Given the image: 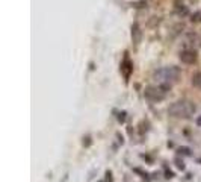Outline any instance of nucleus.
I'll use <instances>...</instances> for the list:
<instances>
[{"instance_id": "1", "label": "nucleus", "mask_w": 201, "mask_h": 182, "mask_svg": "<svg viewBox=\"0 0 201 182\" xmlns=\"http://www.w3.org/2000/svg\"><path fill=\"white\" fill-rule=\"evenodd\" d=\"M178 74H180L178 68L171 65V67H163V68H160V70H157L153 78H154V81H156L157 85H160L162 88L168 90V88L172 87V84L177 82Z\"/></svg>"}, {"instance_id": "13", "label": "nucleus", "mask_w": 201, "mask_h": 182, "mask_svg": "<svg viewBox=\"0 0 201 182\" xmlns=\"http://www.w3.org/2000/svg\"><path fill=\"white\" fill-rule=\"evenodd\" d=\"M197 125H198V126H201V115H198V117H197Z\"/></svg>"}, {"instance_id": "10", "label": "nucleus", "mask_w": 201, "mask_h": 182, "mask_svg": "<svg viewBox=\"0 0 201 182\" xmlns=\"http://www.w3.org/2000/svg\"><path fill=\"white\" fill-rule=\"evenodd\" d=\"M118 120H120V121H121V123H123V121H124V120H126V114H124V112H121V114H120V115H118Z\"/></svg>"}, {"instance_id": "2", "label": "nucleus", "mask_w": 201, "mask_h": 182, "mask_svg": "<svg viewBox=\"0 0 201 182\" xmlns=\"http://www.w3.org/2000/svg\"><path fill=\"white\" fill-rule=\"evenodd\" d=\"M195 112V105L188 100H178L169 106V114L178 119H189Z\"/></svg>"}, {"instance_id": "11", "label": "nucleus", "mask_w": 201, "mask_h": 182, "mask_svg": "<svg viewBox=\"0 0 201 182\" xmlns=\"http://www.w3.org/2000/svg\"><path fill=\"white\" fill-rule=\"evenodd\" d=\"M192 20H195V21H200V20H201V14H195V18H192Z\"/></svg>"}, {"instance_id": "3", "label": "nucleus", "mask_w": 201, "mask_h": 182, "mask_svg": "<svg viewBox=\"0 0 201 182\" xmlns=\"http://www.w3.org/2000/svg\"><path fill=\"white\" fill-rule=\"evenodd\" d=\"M165 93H166V90L162 88L160 85H157V87H148L145 90V97L153 100V102H157V100H162L165 97Z\"/></svg>"}, {"instance_id": "8", "label": "nucleus", "mask_w": 201, "mask_h": 182, "mask_svg": "<svg viewBox=\"0 0 201 182\" xmlns=\"http://www.w3.org/2000/svg\"><path fill=\"white\" fill-rule=\"evenodd\" d=\"M178 152H180V153H183V155H190V150H189V149H186V147L178 149Z\"/></svg>"}, {"instance_id": "4", "label": "nucleus", "mask_w": 201, "mask_h": 182, "mask_svg": "<svg viewBox=\"0 0 201 182\" xmlns=\"http://www.w3.org/2000/svg\"><path fill=\"white\" fill-rule=\"evenodd\" d=\"M180 59L184 64H194L197 61V52L192 50V49H188V50H183L180 53Z\"/></svg>"}, {"instance_id": "9", "label": "nucleus", "mask_w": 201, "mask_h": 182, "mask_svg": "<svg viewBox=\"0 0 201 182\" xmlns=\"http://www.w3.org/2000/svg\"><path fill=\"white\" fill-rule=\"evenodd\" d=\"M176 164H177V167H178L180 170L184 169V164H183V161H180V159H176Z\"/></svg>"}, {"instance_id": "7", "label": "nucleus", "mask_w": 201, "mask_h": 182, "mask_svg": "<svg viewBox=\"0 0 201 182\" xmlns=\"http://www.w3.org/2000/svg\"><path fill=\"white\" fill-rule=\"evenodd\" d=\"M123 70H124V74H126V78H129V74H130V62H129V59H126L124 61V65H123Z\"/></svg>"}, {"instance_id": "12", "label": "nucleus", "mask_w": 201, "mask_h": 182, "mask_svg": "<svg viewBox=\"0 0 201 182\" xmlns=\"http://www.w3.org/2000/svg\"><path fill=\"white\" fill-rule=\"evenodd\" d=\"M85 140H86V141H83V144H86V146H89V144H91V141H89V137H86Z\"/></svg>"}, {"instance_id": "6", "label": "nucleus", "mask_w": 201, "mask_h": 182, "mask_svg": "<svg viewBox=\"0 0 201 182\" xmlns=\"http://www.w3.org/2000/svg\"><path fill=\"white\" fill-rule=\"evenodd\" d=\"M192 84L195 85V87H198V88H201V71H198V73H195L194 76H192Z\"/></svg>"}, {"instance_id": "5", "label": "nucleus", "mask_w": 201, "mask_h": 182, "mask_svg": "<svg viewBox=\"0 0 201 182\" xmlns=\"http://www.w3.org/2000/svg\"><path fill=\"white\" fill-rule=\"evenodd\" d=\"M141 38H142V30L139 28V24L133 23V26H132V40H133L135 44H139Z\"/></svg>"}]
</instances>
